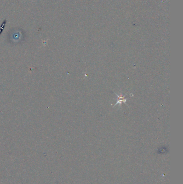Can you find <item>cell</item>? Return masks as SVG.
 <instances>
[{
  "mask_svg": "<svg viewBox=\"0 0 183 184\" xmlns=\"http://www.w3.org/2000/svg\"><path fill=\"white\" fill-rule=\"evenodd\" d=\"M24 35L25 32L23 29L14 28L9 31L8 39L14 43H18L24 39Z\"/></svg>",
  "mask_w": 183,
  "mask_h": 184,
  "instance_id": "cell-1",
  "label": "cell"
},
{
  "mask_svg": "<svg viewBox=\"0 0 183 184\" xmlns=\"http://www.w3.org/2000/svg\"><path fill=\"white\" fill-rule=\"evenodd\" d=\"M7 23V21H6V20H4V22L2 23V25H1V26H0V35L1 34V33H2V31H3V29H4L5 26V24Z\"/></svg>",
  "mask_w": 183,
  "mask_h": 184,
  "instance_id": "cell-2",
  "label": "cell"
}]
</instances>
